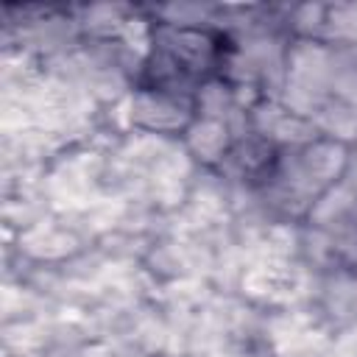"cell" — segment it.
<instances>
[{
  "instance_id": "6da1fadb",
  "label": "cell",
  "mask_w": 357,
  "mask_h": 357,
  "mask_svg": "<svg viewBox=\"0 0 357 357\" xmlns=\"http://www.w3.org/2000/svg\"><path fill=\"white\" fill-rule=\"evenodd\" d=\"M195 120V98L148 89V86H131L128 95V123L153 137H173L181 142L184 131Z\"/></svg>"
},
{
  "instance_id": "7a4b0ae2",
  "label": "cell",
  "mask_w": 357,
  "mask_h": 357,
  "mask_svg": "<svg viewBox=\"0 0 357 357\" xmlns=\"http://www.w3.org/2000/svg\"><path fill=\"white\" fill-rule=\"evenodd\" d=\"M53 17H56V11H53V8H45V28H56V22H59V20H53ZM39 25H42V20H33V22H31L33 45H39V42H42V36H39ZM53 42H56V39L50 36V42H47V45H53ZM47 53H50V47H47Z\"/></svg>"
}]
</instances>
